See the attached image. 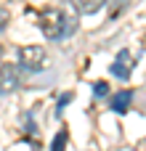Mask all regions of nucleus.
<instances>
[{
  "label": "nucleus",
  "instance_id": "8",
  "mask_svg": "<svg viewBox=\"0 0 146 151\" xmlns=\"http://www.w3.org/2000/svg\"><path fill=\"white\" fill-rule=\"evenodd\" d=\"M93 93L101 98V96H106V93H109V85H106V82H93Z\"/></svg>",
  "mask_w": 146,
  "mask_h": 151
},
{
  "label": "nucleus",
  "instance_id": "11",
  "mask_svg": "<svg viewBox=\"0 0 146 151\" xmlns=\"http://www.w3.org/2000/svg\"><path fill=\"white\" fill-rule=\"evenodd\" d=\"M0 58H3V48H0Z\"/></svg>",
  "mask_w": 146,
  "mask_h": 151
},
{
  "label": "nucleus",
  "instance_id": "4",
  "mask_svg": "<svg viewBox=\"0 0 146 151\" xmlns=\"http://www.w3.org/2000/svg\"><path fill=\"white\" fill-rule=\"evenodd\" d=\"M19 85V77H16V69L13 66H0V96L3 93H11L13 88Z\"/></svg>",
  "mask_w": 146,
  "mask_h": 151
},
{
  "label": "nucleus",
  "instance_id": "1",
  "mask_svg": "<svg viewBox=\"0 0 146 151\" xmlns=\"http://www.w3.org/2000/svg\"><path fill=\"white\" fill-rule=\"evenodd\" d=\"M72 19H66L64 16V11H59V8H45L43 13H40V19H37V27H40V32L45 35V40H61V37H66V35H72L74 29H77V24H69Z\"/></svg>",
  "mask_w": 146,
  "mask_h": 151
},
{
  "label": "nucleus",
  "instance_id": "9",
  "mask_svg": "<svg viewBox=\"0 0 146 151\" xmlns=\"http://www.w3.org/2000/svg\"><path fill=\"white\" fill-rule=\"evenodd\" d=\"M8 21H11V13L0 5V32H5V27H8Z\"/></svg>",
  "mask_w": 146,
  "mask_h": 151
},
{
  "label": "nucleus",
  "instance_id": "7",
  "mask_svg": "<svg viewBox=\"0 0 146 151\" xmlns=\"http://www.w3.org/2000/svg\"><path fill=\"white\" fill-rule=\"evenodd\" d=\"M64 146H66V133L61 130V133L53 138V143H51V151H64Z\"/></svg>",
  "mask_w": 146,
  "mask_h": 151
},
{
  "label": "nucleus",
  "instance_id": "2",
  "mask_svg": "<svg viewBox=\"0 0 146 151\" xmlns=\"http://www.w3.org/2000/svg\"><path fill=\"white\" fill-rule=\"evenodd\" d=\"M16 64L24 72H40L45 66V48L43 45H24V48H19Z\"/></svg>",
  "mask_w": 146,
  "mask_h": 151
},
{
  "label": "nucleus",
  "instance_id": "6",
  "mask_svg": "<svg viewBox=\"0 0 146 151\" xmlns=\"http://www.w3.org/2000/svg\"><path fill=\"white\" fill-rule=\"evenodd\" d=\"M72 5H74V11L77 13H96V11H101L104 5H106V0H69Z\"/></svg>",
  "mask_w": 146,
  "mask_h": 151
},
{
  "label": "nucleus",
  "instance_id": "10",
  "mask_svg": "<svg viewBox=\"0 0 146 151\" xmlns=\"http://www.w3.org/2000/svg\"><path fill=\"white\" fill-rule=\"evenodd\" d=\"M69 101H72V93H64V96H61V98H59V106H56V109H59V111H61V109H64V106H66V104H69Z\"/></svg>",
  "mask_w": 146,
  "mask_h": 151
},
{
  "label": "nucleus",
  "instance_id": "3",
  "mask_svg": "<svg viewBox=\"0 0 146 151\" xmlns=\"http://www.w3.org/2000/svg\"><path fill=\"white\" fill-rule=\"evenodd\" d=\"M133 66H136L133 53H130V50H120V53L114 56L109 72H112V77H117V80H128V77L133 74Z\"/></svg>",
  "mask_w": 146,
  "mask_h": 151
},
{
  "label": "nucleus",
  "instance_id": "5",
  "mask_svg": "<svg viewBox=\"0 0 146 151\" xmlns=\"http://www.w3.org/2000/svg\"><path fill=\"white\" fill-rule=\"evenodd\" d=\"M130 104H133V93H130V90H120V93L112 96V109H114L117 114H125Z\"/></svg>",
  "mask_w": 146,
  "mask_h": 151
}]
</instances>
